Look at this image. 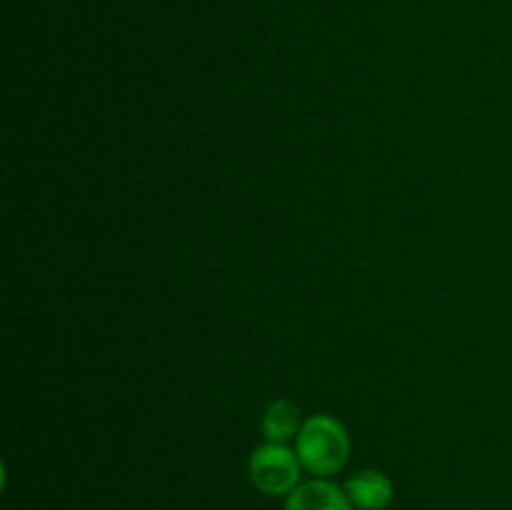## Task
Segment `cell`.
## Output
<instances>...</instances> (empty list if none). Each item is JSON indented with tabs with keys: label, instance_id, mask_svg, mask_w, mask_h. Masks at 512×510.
<instances>
[{
	"label": "cell",
	"instance_id": "cell-3",
	"mask_svg": "<svg viewBox=\"0 0 512 510\" xmlns=\"http://www.w3.org/2000/svg\"><path fill=\"white\" fill-rule=\"evenodd\" d=\"M285 510H355L348 493L325 478L305 480L285 500Z\"/></svg>",
	"mask_w": 512,
	"mask_h": 510
},
{
	"label": "cell",
	"instance_id": "cell-2",
	"mask_svg": "<svg viewBox=\"0 0 512 510\" xmlns=\"http://www.w3.org/2000/svg\"><path fill=\"white\" fill-rule=\"evenodd\" d=\"M300 463L298 453L280 443H265L250 455L248 473L255 488L268 498L290 495L300 485Z\"/></svg>",
	"mask_w": 512,
	"mask_h": 510
},
{
	"label": "cell",
	"instance_id": "cell-4",
	"mask_svg": "<svg viewBox=\"0 0 512 510\" xmlns=\"http://www.w3.org/2000/svg\"><path fill=\"white\" fill-rule=\"evenodd\" d=\"M350 503L358 510H385L395 498V485L380 470H360L345 483Z\"/></svg>",
	"mask_w": 512,
	"mask_h": 510
},
{
	"label": "cell",
	"instance_id": "cell-5",
	"mask_svg": "<svg viewBox=\"0 0 512 510\" xmlns=\"http://www.w3.org/2000/svg\"><path fill=\"white\" fill-rule=\"evenodd\" d=\"M305 420H300V408L293 400H275L263 413V435L268 443L285 445L290 438H298Z\"/></svg>",
	"mask_w": 512,
	"mask_h": 510
},
{
	"label": "cell",
	"instance_id": "cell-1",
	"mask_svg": "<svg viewBox=\"0 0 512 510\" xmlns=\"http://www.w3.org/2000/svg\"><path fill=\"white\" fill-rule=\"evenodd\" d=\"M295 453L305 470L318 478H328L348 463L350 435L333 415H310L295 438Z\"/></svg>",
	"mask_w": 512,
	"mask_h": 510
}]
</instances>
